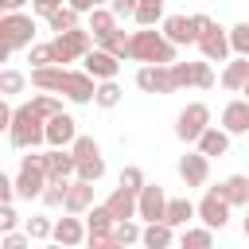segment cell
<instances>
[{
  "mask_svg": "<svg viewBox=\"0 0 249 249\" xmlns=\"http://www.w3.org/2000/svg\"><path fill=\"white\" fill-rule=\"evenodd\" d=\"M191 27H195V43H198V35H206L214 27V19L210 16H191Z\"/></svg>",
  "mask_w": 249,
  "mask_h": 249,
  "instance_id": "cell-46",
  "label": "cell"
},
{
  "mask_svg": "<svg viewBox=\"0 0 249 249\" xmlns=\"http://www.w3.org/2000/svg\"><path fill=\"white\" fill-rule=\"evenodd\" d=\"M241 93H245V97H249V82H245V89H241Z\"/></svg>",
  "mask_w": 249,
  "mask_h": 249,
  "instance_id": "cell-52",
  "label": "cell"
},
{
  "mask_svg": "<svg viewBox=\"0 0 249 249\" xmlns=\"http://www.w3.org/2000/svg\"><path fill=\"white\" fill-rule=\"evenodd\" d=\"M206 175H210V156H206V152H187V156H179V179H183L187 187H202Z\"/></svg>",
  "mask_w": 249,
  "mask_h": 249,
  "instance_id": "cell-12",
  "label": "cell"
},
{
  "mask_svg": "<svg viewBox=\"0 0 249 249\" xmlns=\"http://www.w3.org/2000/svg\"><path fill=\"white\" fill-rule=\"evenodd\" d=\"M43 167L51 179H70V175H78V156L66 148H51V152H43Z\"/></svg>",
  "mask_w": 249,
  "mask_h": 249,
  "instance_id": "cell-15",
  "label": "cell"
},
{
  "mask_svg": "<svg viewBox=\"0 0 249 249\" xmlns=\"http://www.w3.org/2000/svg\"><path fill=\"white\" fill-rule=\"evenodd\" d=\"M0 245H4V249H27V245H31V233H12V230H8V233L0 237Z\"/></svg>",
  "mask_w": 249,
  "mask_h": 249,
  "instance_id": "cell-44",
  "label": "cell"
},
{
  "mask_svg": "<svg viewBox=\"0 0 249 249\" xmlns=\"http://www.w3.org/2000/svg\"><path fill=\"white\" fill-rule=\"evenodd\" d=\"M230 198L218 191V187H210L206 195H202V202H198V218H202V226H210V230H222L226 222H230Z\"/></svg>",
  "mask_w": 249,
  "mask_h": 249,
  "instance_id": "cell-10",
  "label": "cell"
},
{
  "mask_svg": "<svg viewBox=\"0 0 249 249\" xmlns=\"http://www.w3.org/2000/svg\"><path fill=\"white\" fill-rule=\"evenodd\" d=\"M31 105H35V113H39V117H47V121H51L54 113H62V101H58L51 89H47V93H39V97H31Z\"/></svg>",
  "mask_w": 249,
  "mask_h": 249,
  "instance_id": "cell-36",
  "label": "cell"
},
{
  "mask_svg": "<svg viewBox=\"0 0 249 249\" xmlns=\"http://www.w3.org/2000/svg\"><path fill=\"white\" fill-rule=\"evenodd\" d=\"M31 82L39 89H51V93H66L70 101L86 105L97 97V86H93V74H78V70H66L62 62L58 66H35L31 70Z\"/></svg>",
  "mask_w": 249,
  "mask_h": 249,
  "instance_id": "cell-1",
  "label": "cell"
},
{
  "mask_svg": "<svg viewBox=\"0 0 249 249\" xmlns=\"http://www.w3.org/2000/svg\"><path fill=\"white\" fill-rule=\"evenodd\" d=\"M198 152H206V156H226V152H230V132L210 124V128L198 136Z\"/></svg>",
  "mask_w": 249,
  "mask_h": 249,
  "instance_id": "cell-22",
  "label": "cell"
},
{
  "mask_svg": "<svg viewBox=\"0 0 249 249\" xmlns=\"http://www.w3.org/2000/svg\"><path fill=\"white\" fill-rule=\"evenodd\" d=\"M16 222H19V218H16V210H12V202H4V206H0V230L8 233V230H16Z\"/></svg>",
  "mask_w": 249,
  "mask_h": 249,
  "instance_id": "cell-45",
  "label": "cell"
},
{
  "mask_svg": "<svg viewBox=\"0 0 249 249\" xmlns=\"http://www.w3.org/2000/svg\"><path fill=\"white\" fill-rule=\"evenodd\" d=\"M54 47V62H74V58H86L93 51V31L89 27H70V31H58L51 39Z\"/></svg>",
  "mask_w": 249,
  "mask_h": 249,
  "instance_id": "cell-5",
  "label": "cell"
},
{
  "mask_svg": "<svg viewBox=\"0 0 249 249\" xmlns=\"http://www.w3.org/2000/svg\"><path fill=\"white\" fill-rule=\"evenodd\" d=\"M163 16V0H136V12H132V19L140 23V27H156V19Z\"/></svg>",
  "mask_w": 249,
  "mask_h": 249,
  "instance_id": "cell-30",
  "label": "cell"
},
{
  "mask_svg": "<svg viewBox=\"0 0 249 249\" xmlns=\"http://www.w3.org/2000/svg\"><path fill=\"white\" fill-rule=\"evenodd\" d=\"M31 39H35V19L23 16V12H4V19H0V58H8L19 47H31Z\"/></svg>",
  "mask_w": 249,
  "mask_h": 249,
  "instance_id": "cell-4",
  "label": "cell"
},
{
  "mask_svg": "<svg viewBox=\"0 0 249 249\" xmlns=\"http://www.w3.org/2000/svg\"><path fill=\"white\" fill-rule=\"evenodd\" d=\"M121 101V86L113 82V78H105L101 86H97V97H93V105H101V109H113Z\"/></svg>",
  "mask_w": 249,
  "mask_h": 249,
  "instance_id": "cell-35",
  "label": "cell"
},
{
  "mask_svg": "<svg viewBox=\"0 0 249 249\" xmlns=\"http://www.w3.org/2000/svg\"><path fill=\"white\" fill-rule=\"evenodd\" d=\"M222 128L230 136H245L249 132V97H237L222 109Z\"/></svg>",
  "mask_w": 249,
  "mask_h": 249,
  "instance_id": "cell-17",
  "label": "cell"
},
{
  "mask_svg": "<svg viewBox=\"0 0 249 249\" xmlns=\"http://www.w3.org/2000/svg\"><path fill=\"white\" fill-rule=\"evenodd\" d=\"M47 183H51V175L43 167V156H35V152L23 156L19 160V175H16V195L19 198H39Z\"/></svg>",
  "mask_w": 249,
  "mask_h": 249,
  "instance_id": "cell-6",
  "label": "cell"
},
{
  "mask_svg": "<svg viewBox=\"0 0 249 249\" xmlns=\"http://www.w3.org/2000/svg\"><path fill=\"white\" fill-rule=\"evenodd\" d=\"M121 183H124V187H132V191H140V187H144V171H140L136 163H128V167L121 171Z\"/></svg>",
  "mask_w": 249,
  "mask_h": 249,
  "instance_id": "cell-43",
  "label": "cell"
},
{
  "mask_svg": "<svg viewBox=\"0 0 249 249\" xmlns=\"http://www.w3.org/2000/svg\"><path fill=\"white\" fill-rule=\"evenodd\" d=\"M12 198H16V179L0 175V202H12Z\"/></svg>",
  "mask_w": 249,
  "mask_h": 249,
  "instance_id": "cell-47",
  "label": "cell"
},
{
  "mask_svg": "<svg viewBox=\"0 0 249 249\" xmlns=\"http://www.w3.org/2000/svg\"><path fill=\"white\" fill-rule=\"evenodd\" d=\"M136 86L144 93H175V82H171V62H144L136 70Z\"/></svg>",
  "mask_w": 249,
  "mask_h": 249,
  "instance_id": "cell-9",
  "label": "cell"
},
{
  "mask_svg": "<svg viewBox=\"0 0 249 249\" xmlns=\"http://www.w3.org/2000/svg\"><path fill=\"white\" fill-rule=\"evenodd\" d=\"M78 140V128H74V117L70 113H54L47 121V144L51 148H70Z\"/></svg>",
  "mask_w": 249,
  "mask_h": 249,
  "instance_id": "cell-14",
  "label": "cell"
},
{
  "mask_svg": "<svg viewBox=\"0 0 249 249\" xmlns=\"http://www.w3.org/2000/svg\"><path fill=\"white\" fill-rule=\"evenodd\" d=\"M117 70H121V58L113 54V51H105V47H97V51H89L86 54V74H93V78H117Z\"/></svg>",
  "mask_w": 249,
  "mask_h": 249,
  "instance_id": "cell-18",
  "label": "cell"
},
{
  "mask_svg": "<svg viewBox=\"0 0 249 249\" xmlns=\"http://www.w3.org/2000/svg\"><path fill=\"white\" fill-rule=\"evenodd\" d=\"M101 175H105V160H101V156L78 160V179H89V183H97Z\"/></svg>",
  "mask_w": 249,
  "mask_h": 249,
  "instance_id": "cell-37",
  "label": "cell"
},
{
  "mask_svg": "<svg viewBox=\"0 0 249 249\" xmlns=\"http://www.w3.org/2000/svg\"><path fill=\"white\" fill-rule=\"evenodd\" d=\"M163 214H167V195H163V187H160V183H144V187H140V202H136V218H144V222H163Z\"/></svg>",
  "mask_w": 249,
  "mask_h": 249,
  "instance_id": "cell-11",
  "label": "cell"
},
{
  "mask_svg": "<svg viewBox=\"0 0 249 249\" xmlns=\"http://www.w3.org/2000/svg\"><path fill=\"white\" fill-rule=\"evenodd\" d=\"M54 241H58V245H66V249H74V245L89 241V230L82 226V218H78V214H70V218H58V222H54Z\"/></svg>",
  "mask_w": 249,
  "mask_h": 249,
  "instance_id": "cell-20",
  "label": "cell"
},
{
  "mask_svg": "<svg viewBox=\"0 0 249 249\" xmlns=\"http://www.w3.org/2000/svg\"><path fill=\"white\" fill-rule=\"evenodd\" d=\"M187 249H210L214 245V230L210 226H202V230H183V237H179Z\"/></svg>",
  "mask_w": 249,
  "mask_h": 249,
  "instance_id": "cell-34",
  "label": "cell"
},
{
  "mask_svg": "<svg viewBox=\"0 0 249 249\" xmlns=\"http://www.w3.org/2000/svg\"><path fill=\"white\" fill-rule=\"evenodd\" d=\"M27 58H31V66H51L54 62V47L51 43H35V47H27Z\"/></svg>",
  "mask_w": 249,
  "mask_h": 249,
  "instance_id": "cell-40",
  "label": "cell"
},
{
  "mask_svg": "<svg viewBox=\"0 0 249 249\" xmlns=\"http://www.w3.org/2000/svg\"><path fill=\"white\" fill-rule=\"evenodd\" d=\"M0 4H4V12H19L27 0H0Z\"/></svg>",
  "mask_w": 249,
  "mask_h": 249,
  "instance_id": "cell-51",
  "label": "cell"
},
{
  "mask_svg": "<svg viewBox=\"0 0 249 249\" xmlns=\"http://www.w3.org/2000/svg\"><path fill=\"white\" fill-rule=\"evenodd\" d=\"M8 140H12V148H39L47 140V117H39L35 105H19L12 117Z\"/></svg>",
  "mask_w": 249,
  "mask_h": 249,
  "instance_id": "cell-3",
  "label": "cell"
},
{
  "mask_svg": "<svg viewBox=\"0 0 249 249\" xmlns=\"http://www.w3.org/2000/svg\"><path fill=\"white\" fill-rule=\"evenodd\" d=\"M175 47H179V43H171L163 31L144 27V31H132V39H128V58H136V62H175Z\"/></svg>",
  "mask_w": 249,
  "mask_h": 249,
  "instance_id": "cell-2",
  "label": "cell"
},
{
  "mask_svg": "<svg viewBox=\"0 0 249 249\" xmlns=\"http://www.w3.org/2000/svg\"><path fill=\"white\" fill-rule=\"evenodd\" d=\"M140 237H144V230H140L132 218H121V222H113L109 245H132V241H140Z\"/></svg>",
  "mask_w": 249,
  "mask_h": 249,
  "instance_id": "cell-29",
  "label": "cell"
},
{
  "mask_svg": "<svg viewBox=\"0 0 249 249\" xmlns=\"http://www.w3.org/2000/svg\"><path fill=\"white\" fill-rule=\"evenodd\" d=\"M70 4H74L78 12H93V8H101L105 0H70Z\"/></svg>",
  "mask_w": 249,
  "mask_h": 249,
  "instance_id": "cell-50",
  "label": "cell"
},
{
  "mask_svg": "<svg viewBox=\"0 0 249 249\" xmlns=\"http://www.w3.org/2000/svg\"><path fill=\"white\" fill-rule=\"evenodd\" d=\"M113 27H117V12H113V8H105V4H101V8H93V12H89V31H93V39H105Z\"/></svg>",
  "mask_w": 249,
  "mask_h": 249,
  "instance_id": "cell-28",
  "label": "cell"
},
{
  "mask_svg": "<svg viewBox=\"0 0 249 249\" xmlns=\"http://www.w3.org/2000/svg\"><path fill=\"white\" fill-rule=\"evenodd\" d=\"M245 82H249V58L237 54L233 62H226V70H222V86H226V89H245Z\"/></svg>",
  "mask_w": 249,
  "mask_h": 249,
  "instance_id": "cell-23",
  "label": "cell"
},
{
  "mask_svg": "<svg viewBox=\"0 0 249 249\" xmlns=\"http://www.w3.org/2000/svg\"><path fill=\"white\" fill-rule=\"evenodd\" d=\"M31 8H35L39 16H51V12H58V8H62V0H31Z\"/></svg>",
  "mask_w": 249,
  "mask_h": 249,
  "instance_id": "cell-48",
  "label": "cell"
},
{
  "mask_svg": "<svg viewBox=\"0 0 249 249\" xmlns=\"http://www.w3.org/2000/svg\"><path fill=\"white\" fill-rule=\"evenodd\" d=\"M195 214H198V206H195L191 198H167V214H163V222H171V226H187Z\"/></svg>",
  "mask_w": 249,
  "mask_h": 249,
  "instance_id": "cell-26",
  "label": "cell"
},
{
  "mask_svg": "<svg viewBox=\"0 0 249 249\" xmlns=\"http://www.w3.org/2000/svg\"><path fill=\"white\" fill-rule=\"evenodd\" d=\"M70 152H74L78 160H89V156H101V148H97V140H93V136H78V140L70 144Z\"/></svg>",
  "mask_w": 249,
  "mask_h": 249,
  "instance_id": "cell-42",
  "label": "cell"
},
{
  "mask_svg": "<svg viewBox=\"0 0 249 249\" xmlns=\"http://www.w3.org/2000/svg\"><path fill=\"white\" fill-rule=\"evenodd\" d=\"M230 47H233V54L249 58V23H233L230 27Z\"/></svg>",
  "mask_w": 249,
  "mask_h": 249,
  "instance_id": "cell-39",
  "label": "cell"
},
{
  "mask_svg": "<svg viewBox=\"0 0 249 249\" xmlns=\"http://www.w3.org/2000/svg\"><path fill=\"white\" fill-rule=\"evenodd\" d=\"M198 51H202V58H210V62H226L230 58V31H222L218 23L206 31V35H198Z\"/></svg>",
  "mask_w": 249,
  "mask_h": 249,
  "instance_id": "cell-13",
  "label": "cell"
},
{
  "mask_svg": "<svg viewBox=\"0 0 249 249\" xmlns=\"http://www.w3.org/2000/svg\"><path fill=\"white\" fill-rule=\"evenodd\" d=\"M210 128V109L202 105V101H191L183 113H179V121H175V136L183 140V144H198V136Z\"/></svg>",
  "mask_w": 249,
  "mask_h": 249,
  "instance_id": "cell-7",
  "label": "cell"
},
{
  "mask_svg": "<svg viewBox=\"0 0 249 249\" xmlns=\"http://www.w3.org/2000/svg\"><path fill=\"white\" fill-rule=\"evenodd\" d=\"M27 86V78L19 74V70H0V93L4 97H12V93H19Z\"/></svg>",
  "mask_w": 249,
  "mask_h": 249,
  "instance_id": "cell-38",
  "label": "cell"
},
{
  "mask_svg": "<svg viewBox=\"0 0 249 249\" xmlns=\"http://www.w3.org/2000/svg\"><path fill=\"white\" fill-rule=\"evenodd\" d=\"M113 222H117V218L105 210V202H101V206H89V222H86V230H89V245H109Z\"/></svg>",
  "mask_w": 249,
  "mask_h": 249,
  "instance_id": "cell-19",
  "label": "cell"
},
{
  "mask_svg": "<svg viewBox=\"0 0 249 249\" xmlns=\"http://www.w3.org/2000/svg\"><path fill=\"white\" fill-rule=\"evenodd\" d=\"M136 202H140V191H132V187H117L109 198H105V210L121 222V218H136Z\"/></svg>",
  "mask_w": 249,
  "mask_h": 249,
  "instance_id": "cell-16",
  "label": "cell"
},
{
  "mask_svg": "<svg viewBox=\"0 0 249 249\" xmlns=\"http://www.w3.org/2000/svg\"><path fill=\"white\" fill-rule=\"evenodd\" d=\"M78 16H82V12H78L74 4H66V8H58V12H51L47 19H51V31L58 35V31H70V27H78Z\"/></svg>",
  "mask_w": 249,
  "mask_h": 249,
  "instance_id": "cell-31",
  "label": "cell"
},
{
  "mask_svg": "<svg viewBox=\"0 0 249 249\" xmlns=\"http://www.w3.org/2000/svg\"><path fill=\"white\" fill-rule=\"evenodd\" d=\"M218 191L230 198V206H249V179H245V175H230V179H222Z\"/></svg>",
  "mask_w": 249,
  "mask_h": 249,
  "instance_id": "cell-24",
  "label": "cell"
},
{
  "mask_svg": "<svg viewBox=\"0 0 249 249\" xmlns=\"http://www.w3.org/2000/svg\"><path fill=\"white\" fill-rule=\"evenodd\" d=\"M113 12L117 16H132L136 12V0H113Z\"/></svg>",
  "mask_w": 249,
  "mask_h": 249,
  "instance_id": "cell-49",
  "label": "cell"
},
{
  "mask_svg": "<svg viewBox=\"0 0 249 249\" xmlns=\"http://www.w3.org/2000/svg\"><path fill=\"white\" fill-rule=\"evenodd\" d=\"M163 35H167L171 43H195L191 16H167V19H163Z\"/></svg>",
  "mask_w": 249,
  "mask_h": 249,
  "instance_id": "cell-25",
  "label": "cell"
},
{
  "mask_svg": "<svg viewBox=\"0 0 249 249\" xmlns=\"http://www.w3.org/2000/svg\"><path fill=\"white\" fill-rule=\"evenodd\" d=\"M128 39H132V35H124L121 27H113V31H109L105 39H97V43H101L105 51H113L117 58H128Z\"/></svg>",
  "mask_w": 249,
  "mask_h": 249,
  "instance_id": "cell-33",
  "label": "cell"
},
{
  "mask_svg": "<svg viewBox=\"0 0 249 249\" xmlns=\"http://www.w3.org/2000/svg\"><path fill=\"white\" fill-rule=\"evenodd\" d=\"M148 249H167L171 241H175V233H171V222H148V230H144V237H140Z\"/></svg>",
  "mask_w": 249,
  "mask_h": 249,
  "instance_id": "cell-27",
  "label": "cell"
},
{
  "mask_svg": "<svg viewBox=\"0 0 249 249\" xmlns=\"http://www.w3.org/2000/svg\"><path fill=\"white\" fill-rule=\"evenodd\" d=\"M27 233H31V241H47V237H54V226H51V218H27Z\"/></svg>",
  "mask_w": 249,
  "mask_h": 249,
  "instance_id": "cell-41",
  "label": "cell"
},
{
  "mask_svg": "<svg viewBox=\"0 0 249 249\" xmlns=\"http://www.w3.org/2000/svg\"><path fill=\"white\" fill-rule=\"evenodd\" d=\"M66 191H70V179H51L39 198H43L47 206H66Z\"/></svg>",
  "mask_w": 249,
  "mask_h": 249,
  "instance_id": "cell-32",
  "label": "cell"
},
{
  "mask_svg": "<svg viewBox=\"0 0 249 249\" xmlns=\"http://www.w3.org/2000/svg\"><path fill=\"white\" fill-rule=\"evenodd\" d=\"M89 206H93V183L74 175V183L66 191V214H86Z\"/></svg>",
  "mask_w": 249,
  "mask_h": 249,
  "instance_id": "cell-21",
  "label": "cell"
},
{
  "mask_svg": "<svg viewBox=\"0 0 249 249\" xmlns=\"http://www.w3.org/2000/svg\"><path fill=\"white\" fill-rule=\"evenodd\" d=\"M171 82H175V89H183V86L210 89V86H214L210 58H202V62H171Z\"/></svg>",
  "mask_w": 249,
  "mask_h": 249,
  "instance_id": "cell-8",
  "label": "cell"
}]
</instances>
